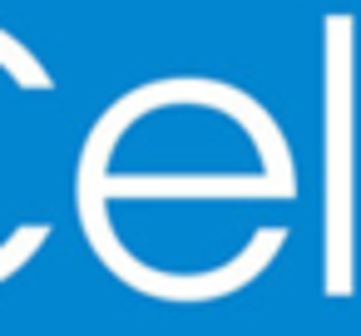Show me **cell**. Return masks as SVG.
I'll list each match as a JSON object with an SVG mask.
<instances>
[]
</instances>
